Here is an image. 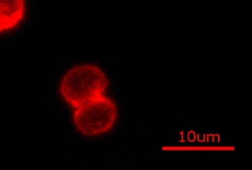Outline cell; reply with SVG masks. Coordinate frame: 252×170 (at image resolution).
<instances>
[{
    "instance_id": "6da1fadb",
    "label": "cell",
    "mask_w": 252,
    "mask_h": 170,
    "mask_svg": "<svg viewBox=\"0 0 252 170\" xmlns=\"http://www.w3.org/2000/svg\"><path fill=\"white\" fill-rule=\"evenodd\" d=\"M108 80L103 71L93 64H81L65 74L60 91L66 102L77 108L104 95Z\"/></svg>"
},
{
    "instance_id": "7a4b0ae2",
    "label": "cell",
    "mask_w": 252,
    "mask_h": 170,
    "mask_svg": "<svg viewBox=\"0 0 252 170\" xmlns=\"http://www.w3.org/2000/svg\"><path fill=\"white\" fill-rule=\"evenodd\" d=\"M77 108L74 115V123L85 136L107 133L116 121V104L104 95Z\"/></svg>"
},
{
    "instance_id": "3957f363",
    "label": "cell",
    "mask_w": 252,
    "mask_h": 170,
    "mask_svg": "<svg viewBox=\"0 0 252 170\" xmlns=\"http://www.w3.org/2000/svg\"><path fill=\"white\" fill-rule=\"evenodd\" d=\"M25 12V0H0V33L18 26Z\"/></svg>"
}]
</instances>
